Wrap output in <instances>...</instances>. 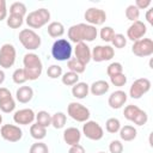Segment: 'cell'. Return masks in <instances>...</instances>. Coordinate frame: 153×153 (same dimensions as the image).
<instances>
[{"mask_svg": "<svg viewBox=\"0 0 153 153\" xmlns=\"http://www.w3.org/2000/svg\"><path fill=\"white\" fill-rule=\"evenodd\" d=\"M98 31L96 26L85 24V23H79L75 25H72L68 29V38L73 43H80V42H92L97 38Z\"/></svg>", "mask_w": 153, "mask_h": 153, "instance_id": "obj_1", "label": "cell"}, {"mask_svg": "<svg viewBox=\"0 0 153 153\" xmlns=\"http://www.w3.org/2000/svg\"><path fill=\"white\" fill-rule=\"evenodd\" d=\"M23 69L27 80H37L43 71V65L39 56L35 53H27L24 55L23 59Z\"/></svg>", "mask_w": 153, "mask_h": 153, "instance_id": "obj_2", "label": "cell"}, {"mask_svg": "<svg viewBox=\"0 0 153 153\" xmlns=\"http://www.w3.org/2000/svg\"><path fill=\"white\" fill-rule=\"evenodd\" d=\"M73 48L71 42L65 38H59L54 42L51 47V55L57 61H68L72 56Z\"/></svg>", "mask_w": 153, "mask_h": 153, "instance_id": "obj_3", "label": "cell"}, {"mask_svg": "<svg viewBox=\"0 0 153 153\" xmlns=\"http://www.w3.org/2000/svg\"><path fill=\"white\" fill-rule=\"evenodd\" d=\"M50 20V12L47 8H38L26 16V24L31 29H39Z\"/></svg>", "mask_w": 153, "mask_h": 153, "instance_id": "obj_4", "label": "cell"}, {"mask_svg": "<svg viewBox=\"0 0 153 153\" xmlns=\"http://www.w3.org/2000/svg\"><path fill=\"white\" fill-rule=\"evenodd\" d=\"M19 41L22 45L26 50H36L41 47L42 39L38 33H36L32 29H23L19 32Z\"/></svg>", "mask_w": 153, "mask_h": 153, "instance_id": "obj_5", "label": "cell"}, {"mask_svg": "<svg viewBox=\"0 0 153 153\" xmlns=\"http://www.w3.org/2000/svg\"><path fill=\"white\" fill-rule=\"evenodd\" d=\"M67 114H68V116L71 118H73L76 122H81V123L88 121V118L91 116L90 110L85 105H82V104H80L78 102H71L68 104Z\"/></svg>", "mask_w": 153, "mask_h": 153, "instance_id": "obj_6", "label": "cell"}, {"mask_svg": "<svg viewBox=\"0 0 153 153\" xmlns=\"http://www.w3.org/2000/svg\"><path fill=\"white\" fill-rule=\"evenodd\" d=\"M16 48L11 43H5L0 48V67L10 68L16 62Z\"/></svg>", "mask_w": 153, "mask_h": 153, "instance_id": "obj_7", "label": "cell"}, {"mask_svg": "<svg viewBox=\"0 0 153 153\" xmlns=\"http://www.w3.org/2000/svg\"><path fill=\"white\" fill-rule=\"evenodd\" d=\"M131 51L137 57H146L153 54V41L151 38H141L134 42Z\"/></svg>", "mask_w": 153, "mask_h": 153, "instance_id": "obj_8", "label": "cell"}, {"mask_svg": "<svg viewBox=\"0 0 153 153\" xmlns=\"http://www.w3.org/2000/svg\"><path fill=\"white\" fill-rule=\"evenodd\" d=\"M82 134L92 141H98L104 136V130H103V128L100 127V124L98 122L88 120V121L84 122Z\"/></svg>", "mask_w": 153, "mask_h": 153, "instance_id": "obj_9", "label": "cell"}, {"mask_svg": "<svg viewBox=\"0 0 153 153\" xmlns=\"http://www.w3.org/2000/svg\"><path fill=\"white\" fill-rule=\"evenodd\" d=\"M149 90H151V81L147 78H139L131 84L129 88V96L133 99H139L143 94H146Z\"/></svg>", "mask_w": 153, "mask_h": 153, "instance_id": "obj_10", "label": "cell"}, {"mask_svg": "<svg viewBox=\"0 0 153 153\" xmlns=\"http://www.w3.org/2000/svg\"><path fill=\"white\" fill-rule=\"evenodd\" d=\"M115 56V50L111 45H96L91 51V60L96 62L109 61Z\"/></svg>", "mask_w": 153, "mask_h": 153, "instance_id": "obj_11", "label": "cell"}, {"mask_svg": "<svg viewBox=\"0 0 153 153\" xmlns=\"http://www.w3.org/2000/svg\"><path fill=\"white\" fill-rule=\"evenodd\" d=\"M1 137L8 142H17L23 137V130L16 124H4L0 129Z\"/></svg>", "mask_w": 153, "mask_h": 153, "instance_id": "obj_12", "label": "cell"}, {"mask_svg": "<svg viewBox=\"0 0 153 153\" xmlns=\"http://www.w3.org/2000/svg\"><path fill=\"white\" fill-rule=\"evenodd\" d=\"M86 22L88 23V25L96 26V25H102L105 23L106 20V13L105 11L100 10V8H96V7H90L86 10L85 14H84Z\"/></svg>", "mask_w": 153, "mask_h": 153, "instance_id": "obj_13", "label": "cell"}, {"mask_svg": "<svg viewBox=\"0 0 153 153\" xmlns=\"http://www.w3.org/2000/svg\"><path fill=\"white\" fill-rule=\"evenodd\" d=\"M147 32V26L141 20H136V22H133V24L128 27L127 30V37L133 41V42H136L139 39H141Z\"/></svg>", "mask_w": 153, "mask_h": 153, "instance_id": "obj_14", "label": "cell"}, {"mask_svg": "<svg viewBox=\"0 0 153 153\" xmlns=\"http://www.w3.org/2000/svg\"><path fill=\"white\" fill-rule=\"evenodd\" d=\"M36 114L33 112L32 109L25 108V109H20L17 110L13 115V121L17 124H22V126H27V124H32V122L35 121Z\"/></svg>", "mask_w": 153, "mask_h": 153, "instance_id": "obj_15", "label": "cell"}, {"mask_svg": "<svg viewBox=\"0 0 153 153\" xmlns=\"http://www.w3.org/2000/svg\"><path fill=\"white\" fill-rule=\"evenodd\" d=\"M74 54H75V59L84 65H87L91 61V50L85 42H80L75 44Z\"/></svg>", "mask_w": 153, "mask_h": 153, "instance_id": "obj_16", "label": "cell"}, {"mask_svg": "<svg viewBox=\"0 0 153 153\" xmlns=\"http://www.w3.org/2000/svg\"><path fill=\"white\" fill-rule=\"evenodd\" d=\"M127 93L122 90H117V91H114L110 96H109V99H108V104L111 109H121L126 102H127Z\"/></svg>", "mask_w": 153, "mask_h": 153, "instance_id": "obj_17", "label": "cell"}, {"mask_svg": "<svg viewBox=\"0 0 153 153\" xmlns=\"http://www.w3.org/2000/svg\"><path fill=\"white\" fill-rule=\"evenodd\" d=\"M80 139H81V133L78 128L75 127H68L67 129H65L63 131V141L69 145V146H73V145H78L80 142Z\"/></svg>", "mask_w": 153, "mask_h": 153, "instance_id": "obj_18", "label": "cell"}, {"mask_svg": "<svg viewBox=\"0 0 153 153\" xmlns=\"http://www.w3.org/2000/svg\"><path fill=\"white\" fill-rule=\"evenodd\" d=\"M33 97V90L30 86H20L16 92V98L19 103L26 104Z\"/></svg>", "mask_w": 153, "mask_h": 153, "instance_id": "obj_19", "label": "cell"}, {"mask_svg": "<svg viewBox=\"0 0 153 153\" xmlns=\"http://www.w3.org/2000/svg\"><path fill=\"white\" fill-rule=\"evenodd\" d=\"M110 86L109 82L105 80H97L94 82H92V85L90 86V92L93 96H103L109 91Z\"/></svg>", "mask_w": 153, "mask_h": 153, "instance_id": "obj_20", "label": "cell"}, {"mask_svg": "<svg viewBox=\"0 0 153 153\" xmlns=\"http://www.w3.org/2000/svg\"><path fill=\"white\" fill-rule=\"evenodd\" d=\"M88 92H90V85H87L86 82L79 81L72 87V94L76 99H84L88 94Z\"/></svg>", "mask_w": 153, "mask_h": 153, "instance_id": "obj_21", "label": "cell"}, {"mask_svg": "<svg viewBox=\"0 0 153 153\" xmlns=\"http://www.w3.org/2000/svg\"><path fill=\"white\" fill-rule=\"evenodd\" d=\"M48 35L53 38H59L65 33V26L62 25V23L60 22H51L48 25Z\"/></svg>", "mask_w": 153, "mask_h": 153, "instance_id": "obj_22", "label": "cell"}, {"mask_svg": "<svg viewBox=\"0 0 153 153\" xmlns=\"http://www.w3.org/2000/svg\"><path fill=\"white\" fill-rule=\"evenodd\" d=\"M137 135V130L133 127V126H124V127H121L120 129V137L121 140L123 141H133Z\"/></svg>", "mask_w": 153, "mask_h": 153, "instance_id": "obj_23", "label": "cell"}, {"mask_svg": "<svg viewBox=\"0 0 153 153\" xmlns=\"http://www.w3.org/2000/svg\"><path fill=\"white\" fill-rule=\"evenodd\" d=\"M30 135L37 141L43 140L45 137V135H47V128H44V127H42V126L37 124V123H33L30 127Z\"/></svg>", "mask_w": 153, "mask_h": 153, "instance_id": "obj_24", "label": "cell"}, {"mask_svg": "<svg viewBox=\"0 0 153 153\" xmlns=\"http://www.w3.org/2000/svg\"><path fill=\"white\" fill-rule=\"evenodd\" d=\"M35 120H36V123H37V124H39V126H42V127H44V128L51 126V116H50L49 112H47V111H44V110L38 111V112L36 114Z\"/></svg>", "mask_w": 153, "mask_h": 153, "instance_id": "obj_25", "label": "cell"}, {"mask_svg": "<svg viewBox=\"0 0 153 153\" xmlns=\"http://www.w3.org/2000/svg\"><path fill=\"white\" fill-rule=\"evenodd\" d=\"M66 122H67V116L61 111H59L51 116V126L55 129H62L66 126Z\"/></svg>", "mask_w": 153, "mask_h": 153, "instance_id": "obj_26", "label": "cell"}, {"mask_svg": "<svg viewBox=\"0 0 153 153\" xmlns=\"http://www.w3.org/2000/svg\"><path fill=\"white\" fill-rule=\"evenodd\" d=\"M67 67L71 72H74L76 74H80V73H84L85 69H86V65L81 63L79 60H76L75 57L73 59H69L68 62H67Z\"/></svg>", "mask_w": 153, "mask_h": 153, "instance_id": "obj_27", "label": "cell"}, {"mask_svg": "<svg viewBox=\"0 0 153 153\" xmlns=\"http://www.w3.org/2000/svg\"><path fill=\"white\" fill-rule=\"evenodd\" d=\"M61 81L66 86H73L76 82H79V74H76L74 72H71V71L69 72H66V73L62 74Z\"/></svg>", "mask_w": 153, "mask_h": 153, "instance_id": "obj_28", "label": "cell"}, {"mask_svg": "<svg viewBox=\"0 0 153 153\" xmlns=\"http://www.w3.org/2000/svg\"><path fill=\"white\" fill-rule=\"evenodd\" d=\"M10 14L19 16V17H23L24 18V16L26 14V6L23 2H19V1L13 2L10 6Z\"/></svg>", "mask_w": 153, "mask_h": 153, "instance_id": "obj_29", "label": "cell"}, {"mask_svg": "<svg viewBox=\"0 0 153 153\" xmlns=\"http://www.w3.org/2000/svg\"><path fill=\"white\" fill-rule=\"evenodd\" d=\"M105 129H106V131H109L111 134H115V133L120 131V129H121V122H120V120L118 118H115V117L109 118L105 122Z\"/></svg>", "mask_w": 153, "mask_h": 153, "instance_id": "obj_30", "label": "cell"}, {"mask_svg": "<svg viewBox=\"0 0 153 153\" xmlns=\"http://www.w3.org/2000/svg\"><path fill=\"white\" fill-rule=\"evenodd\" d=\"M126 17L130 22H136L139 20V17H140V10L135 5H129L126 8Z\"/></svg>", "mask_w": 153, "mask_h": 153, "instance_id": "obj_31", "label": "cell"}, {"mask_svg": "<svg viewBox=\"0 0 153 153\" xmlns=\"http://www.w3.org/2000/svg\"><path fill=\"white\" fill-rule=\"evenodd\" d=\"M140 111V108L137 105H134V104H130V105H127L124 108V111H123V115L124 117L128 120V121H133L134 117L136 116V114Z\"/></svg>", "mask_w": 153, "mask_h": 153, "instance_id": "obj_32", "label": "cell"}, {"mask_svg": "<svg viewBox=\"0 0 153 153\" xmlns=\"http://www.w3.org/2000/svg\"><path fill=\"white\" fill-rule=\"evenodd\" d=\"M23 17H19V16H13V14H10L7 20H6V24L8 27L11 29H18L23 25Z\"/></svg>", "mask_w": 153, "mask_h": 153, "instance_id": "obj_33", "label": "cell"}, {"mask_svg": "<svg viewBox=\"0 0 153 153\" xmlns=\"http://www.w3.org/2000/svg\"><path fill=\"white\" fill-rule=\"evenodd\" d=\"M111 43H112L114 48L122 49L127 45V37H124V35H122V33H115L111 39Z\"/></svg>", "mask_w": 153, "mask_h": 153, "instance_id": "obj_34", "label": "cell"}, {"mask_svg": "<svg viewBox=\"0 0 153 153\" xmlns=\"http://www.w3.org/2000/svg\"><path fill=\"white\" fill-rule=\"evenodd\" d=\"M123 73V66L120 62H111L106 68V74L109 76H114L116 74Z\"/></svg>", "mask_w": 153, "mask_h": 153, "instance_id": "obj_35", "label": "cell"}, {"mask_svg": "<svg viewBox=\"0 0 153 153\" xmlns=\"http://www.w3.org/2000/svg\"><path fill=\"white\" fill-rule=\"evenodd\" d=\"M14 109H16V102H14L13 97L10 98V99H6V100H4V102H0V110H1L2 112L10 114V112H12Z\"/></svg>", "mask_w": 153, "mask_h": 153, "instance_id": "obj_36", "label": "cell"}, {"mask_svg": "<svg viewBox=\"0 0 153 153\" xmlns=\"http://www.w3.org/2000/svg\"><path fill=\"white\" fill-rule=\"evenodd\" d=\"M29 153H49V148L44 142L37 141V142L31 145Z\"/></svg>", "mask_w": 153, "mask_h": 153, "instance_id": "obj_37", "label": "cell"}, {"mask_svg": "<svg viewBox=\"0 0 153 153\" xmlns=\"http://www.w3.org/2000/svg\"><path fill=\"white\" fill-rule=\"evenodd\" d=\"M12 80H13L14 84H18V85L24 84V82L27 80L26 76H25L24 69H23V68H17V69L13 72V74H12Z\"/></svg>", "mask_w": 153, "mask_h": 153, "instance_id": "obj_38", "label": "cell"}, {"mask_svg": "<svg viewBox=\"0 0 153 153\" xmlns=\"http://www.w3.org/2000/svg\"><path fill=\"white\" fill-rule=\"evenodd\" d=\"M99 35H100L102 41H104V42H111V39H112L114 35H115V31L110 26H104V27L100 29Z\"/></svg>", "mask_w": 153, "mask_h": 153, "instance_id": "obj_39", "label": "cell"}, {"mask_svg": "<svg viewBox=\"0 0 153 153\" xmlns=\"http://www.w3.org/2000/svg\"><path fill=\"white\" fill-rule=\"evenodd\" d=\"M110 82L116 87H122L127 84V76H126L124 73L116 74L114 76H110Z\"/></svg>", "mask_w": 153, "mask_h": 153, "instance_id": "obj_40", "label": "cell"}, {"mask_svg": "<svg viewBox=\"0 0 153 153\" xmlns=\"http://www.w3.org/2000/svg\"><path fill=\"white\" fill-rule=\"evenodd\" d=\"M47 75L51 79H56V78L62 76V67L57 66V65H51L50 67H48Z\"/></svg>", "mask_w": 153, "mask_h": 153, "instance_id": "obj_41", "label": "cell"}, {"mask_svg": "<svg viewBox=\"0 0 153 153\" xmlns=\"http://www.w3.org/2000/svg\"><path fill=\"white\" fill-rule=\"evenodd\" d=\"M147 121H148V115H147V112L140 109V111L136 114V116L134 117V120H133L131 122H134L136 126H143V124L147 123Z\"/></svg>", "mask_w": 153, "mask_h": 153, "instance_id": "obj_42", "label": "cell"}, {"mask_svg": "<svg viewBox=\"0 0 153 153\" xmlns=\"http://www.w3.org/2000/svg\"><path fill=\"white\" fill-rule=\"evenodd\" d=\"M110 153H122L123 152V143L120 140H112L109 145Z\"/></svg>", "mask_w": 153, "mask_h": 153, "instance_id": "obj_43", "label": "cell"}, {"mask_svg": "<svg viewBox=\"0 0 153 153\" xmlns=\"http://www.w3.org/2000/svg\"><path fill=\"white\" fill-rule=\"evenodd\" d=\"M10 98H12L10 90L6 87H0V102H4V100L10 99Z\"/></svg>", "mask_w": 153, "mask_h": 153, "instance_id": "obj_44", "label": "cell"}, {"mask_svg": "<svg viewBox=\"0 0 153 153\" xmlns=\"http://www.w3.org/2000/svg\"><path fill=\"white\" fill-rule=\"evenodd\" d=\"M7 17V8H6V1L0 0V22L6 19Z\"/></svg>", "mask_w": 153, "mask_h": 153, "instance_id": "obj_45", "label": "cell"}, {"mask_svg": "<svg viewBox=\"0 0 153 153\" xmlns=\"http://www.w3.org/2000/svg\"><path fill=\"white\" fill-rule=\"evenodd\" d=\"M152 4L151 0H136L135 1V6L139 8V10H143V8H147L149 7Z\"/></svg>", "mask_w": 153, "mask_h": 153, "instance_id": "obj_46", "label": "cell"}, {"mask_svg": "<svg viewBox=\"0 0 153 153\" xmlns=\"http://www.w3.org/2000/svg\"><path fill=\"white\" fill-rule=\"evenodd\" d=\"M68 153H85V148L79 143L78 145H73V146H71Z\"/></svg>", "mask_w": 153, "mask_h": 153, "instance_id": "obj_47", "label": "cell"}, {"mask_svg": "<svg viewBox=\"0 0 153 153\" xmlns=\"http://www.w3.org/2000/svg\"><path fill=\"white\" fill-rule=\"evenodd\" d=\"M146 20L148 22V24L153 25V8H149L146 12Z\"/></svg>", "mask_w": 153, "mask_h": 153, "instance_id": "obj_48", "label": "cell"}, {"mask_svg": "<svg viewBox=\"0 0 153 153\" xmlns=\"http://www.w3.org/2000/svg\"><path fill=\"white\" fill-rule=\"evenodd\" d=\"M4 81H5V73H4L2 69H0V85H1Z\"/></svg>", "mask_w": 153, "mask_h": 153, "instance_id": "obj_49", "label": "cell"}, {"mask_svg": "<svg viewBox=\"0 0 153 153\" xmlns=\"http://www.w3.org/2000/svg\"><path fill=\"white\" fill-rule=\"evenodd\" d=\"M2 123V115H0V124Z\"/></svg>", "mask_w": 153, "mask_h": 153, "instance_id": "obj_50", "label": "cell"}, {"mask_svg": "<svg viewBox=\"0 0 153 153\" xmlns=\"http://www.w3.org/2000/svg\"><path fill=\"white\" fill-rule=\"evenodd\" d=\"M99 153H105V152H99Z\"/></svg>", "mask_w": 153, "mask_h": 153, "instance_id": "obj_51", "label": "cell"}]
</instances>
